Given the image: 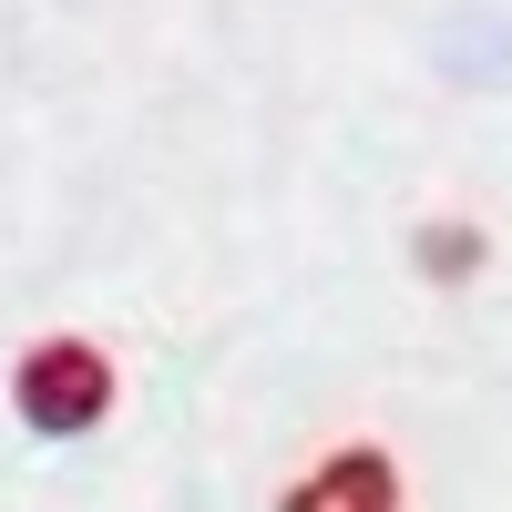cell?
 <instances>
[{"label":"cell","mask_w":512,"mask_h":512,"mask_svg":"<svg viewBox=\"0 0 512 512\" xmlns=\"http://www.w3.org/2000/svg\"><path fill=\"white\" fill-rule=\"evenodd\" d=\"M11 400H21L31 431L72 441V431H93V420L113 410V359L93 349V338H41V349L21 359V379H11Z\"/></svg>","instance_id":"1"},{"label":"cell","mask_w":512,"mask_h":512,"mask_svg":"<svg viewBox=\"0 0 512 512\" xmlns=\"http://www.w3.org/2000/svg\"><path fill=\"white\" fill-rule=\"evenodd\" d=\"M287 512H410V502H400L390 451H379V441H349V451H328L318 472L287 492Z\"/></svg>","instance_id":"2"},{"label":"cell","mask_w":512,"mask_h":512,"mask_svg":"<svg viewBox=\"0 0 512 512\" xmlns=\"http://www.w3.org/2000/svg\"><path fill=\"white\" fill-rule=\"evenodd\" d=\"M420 267H431V277H472L482 267V236L472 226H431V236H420Z\"/></svg>","instance_id":"3"}]
</instances>
